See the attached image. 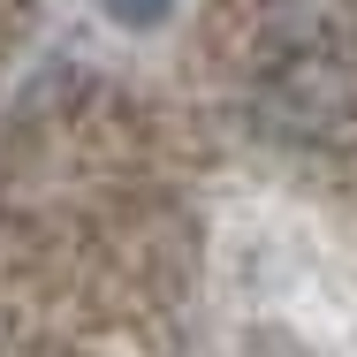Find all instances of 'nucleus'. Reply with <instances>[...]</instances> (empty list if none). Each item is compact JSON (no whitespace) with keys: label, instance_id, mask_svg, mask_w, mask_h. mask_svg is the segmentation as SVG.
Here are the masks:
<instances>
[{"label":"nucleus","instance_id":"1","mask_svg":"<svg viewBox=\"0 0 357 357\" xmlns=\"http://www.w3.org/2000/svg\"><path fill=\"white\" fill-rule=\"evenodd\" d=\"M107 15H114V23H130V31H144V23H160V15H167V0H107Z\"/></svg>","mask_w":357,"mask_h":357}]
</instances>
